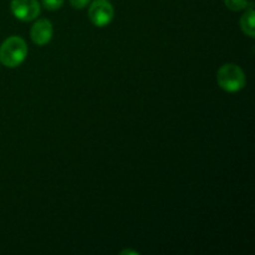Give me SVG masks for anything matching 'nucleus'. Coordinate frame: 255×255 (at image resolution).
<instances>
[{"label": "nucleus", "instance_id": "4", "mask_svg": "<svg viewBox=\"0 0 255 255\" xmlns=\"http://www.w3.org/2000/svg\"><path fill=\"white\" fill-rule=\"evenodd\" d=\"M10 9L16 19L27 22L39 16L41 6L37 0H11Z\"/></svg>", "mask_w": 255, "mask_h": 255}, {"label": "nucleus", "instance_id": "5", "mask_svg": "<svg viewBox=\"0 0 255 255\" xmlns=\"http://www.w3.org/2000/svg\"><path fill=\"white\" fill-rule=\"evenodd\" d=\"M52 34H54L52 24L47 19L37 20L30 30V36H31L32 42L39 45V46L49 44L50 40L52 39Z\"/></svg>", "mask_w": 255, "mask_h": 255}, {"label": "nucleus", "instance_id": "9", "mask_svg": "<svg viewBox=\"0 0 255 255\" xmlns=\"http://www.w3.org/2000/svg\"><path fill=\"white\" fill-rule=\"evenodd\" d=\"M91 0H70V4L74 9H84L90 4Z\"/></svg>", "mask_w": 255, "mask_h": 255}, {"label": "nucleus", "instance_id": "8", "mask_svg": "<svg viewBox=\"0 0 255 255\" xmlns=\"http://www.w3.org/2000/svg\"><path fill=\"white\" fill-rule=\"evenodd\" d=\"M64 5V0H42V6L50 11L59 10Z\"/></svg>", "mask_w": 255, "mask_h": 255}, {"label": "nucleus", "instance_id": "6", "mask_svg": "<svg viewBox=\"0 0 255 255\" xmlns=\"http://www.w3.org/2000/svg\"><path fill=\"white\" fill-rule=\"evenodd\" d=\"M254 17H255V12L253 9V4H249V7H247L246 12L242 15L241 17V27L243 30L244 34L249 37L255 36V26H254Z\"/></svg>", "mask_w": 255, "mask_h": 255}, {"label": "nucleus", "instance_id": "7", "mask_svg": "<svg viewBox=\"0 0 255 255\" xmlns=\"http://www.w3.org/2000/svg\"><path fill=\"white\" fill-rule=\"evenodd\" d=\"M224 4L232 11H241L248 7L249 1L248 0H224Z\"/></svg>", "mask_w": 255, "mask_h": 255}, {"label": "nucleus", "instance_id": "1", "mask_svg": "<svg viewBox=\"0 0 255 255\" xmlns=\"http://www.w3.org/2000/svg\"><path fill=\"white\" fill-rule=\"evenodd\" d=\"M27 45L20 36H10L0 46V64L14 69L24 62L27 56Z\"/></svg>", "mask_w": 255, "mask_h": 255}, {"label": "nucleus", "instance_id": "10", "mask_svg": "<svg viewBox=\"0 0 255 255\" xmlns=\"http://www.w3.org/2000/svg\"><path fill=\"white\" fill-rule=\"evenodd\" d=\"M121 255H124V254H133V255H138V253H137V252H134V251H122L121 253H120Z\"/></svg>", "mask_w": 255, "mask_h": 255}, {"label": "nucleus", "instance_id": "2", "mask_svg": "<svg viewBox=\"0 0 255 255\" xmlns=\"http://www.w3.org/2000/svg\"><path fill=\"white\" fill-rule=\"evenodd\" d=\"M217 82L219 87L227 92H238L244 89L247 77L243 70L236 64H226L217 72Z\"/></svg>", "mask_w": 255, "mask_h": 255}, {"label": "nucleus", "instance_id": "3", "mask_svg": "<svg viewBox=\"0 0 255 255\" xmlns=\"http://www.w3.org/2000/svg\"><path fill=\"white\" fill-rule=\"evenodd\" d=\"M115 10L109 0H94L89 7V17L95 26L104 27L114 20Z\"/></svg>", "mask_w": 255, "mask_h": 255}]
</instances>
